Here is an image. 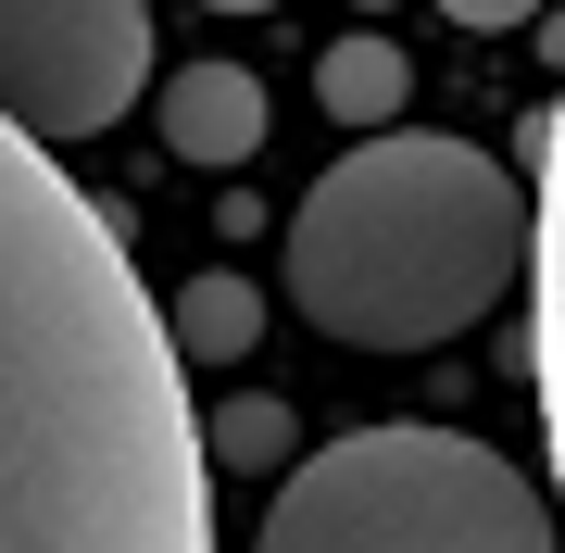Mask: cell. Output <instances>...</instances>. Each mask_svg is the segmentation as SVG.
I'll return each mask as SVG.
<instances>
[{
	"label": "cell",
	"instance_id": "1",
	"mask_svg": "<svg viewBox=\"0 0 565 553\" xmlns=\"http://www.w3.org/2000/svg\"><path fill=\"white\" fill-rule=\"evenodd\" d=\"M0 553H214L163 302L25 126H0Z\"/></svg>",
	"mask_w": 565,
	"mask_h": 553
},
{
	"label": "cell",
	"instance_id": "2",
	"mask_svg": "<svg viewBox=\"0 0 565 553\" xmlns=\"http://www.w3.org/2000/svg\"><path fill=\"white\" fill-rule=\"evenodd\" d=\"M527 265V189L478 139L364 126L289 214V302L352 352H440Z\"/></svg>",
	"mask_w": 565,
	"mask_h": 553
},
{
	"label": "cell",
	"instance_id": "3",
	"mask_svg": "<svg viewBox=\"0 0 565 553\" xmlns=\"http://www.w3.org/2000/svg\"><path fill=\"white\" fill-rule=\"evenodd\" d=\"M252 553H565L541 478L465 428H352L289 453Z\"/></svg>",
	"mask_w": 565,
	"mask_h": 553
},
{
	"label": "cell",
	"instance_id": "4",
	"mask_svg": "<svg viewBox=\"0 0 565 553\" xmlns=\"http://www.w3.org/2000/svg\"><path fill=\"white\" fill-rule=\"evenodd\" d=\"M151 0H0V126L102 139L151 102Z\"/></svg>",
	"mask_w": 565,
	"mask_h": 553
},
{
	"label": "cell",
	"instance_id": "5",
	"mask_svg": "<svg viewBox=\"0 0 565 553\" xmlns=\"http://www.w3.org/2000/svg\"><path fill=\"white\" fill-rule=\"evenodd\" d=\"M527 365H541V428H553V529H565V88L541 114V189H527Z\"/></svg>",
	"mask_w": 565,
	"mask_h": 553
},
{
	"label": "cell",
	"instance_id": "6",
	"mask_svg": "<svg viewBox=\"0 0 565 553\" xmlns=\"http://www.w3.org/2000/svg\"><path fill=\"white\" fill-rule=\"evenodd\" d=\"M151 126L177 164H252L264 151V76L252 63H177L151 88Z\"/></svg>",
	"mask_w": 565,
	"mask_h": 553
},
{
	"label": "cell",
	"instance_id": "7",
	"mask_svg": "<svg viewBox=\"0 0 565 553\" xmlns=\"http://www.w3.org/2000/svg\"><path fill=\"white\" fill-rule=\"evenodd\" d=\"M163 340H177V365H252V340H264V289L239 265H202L163 302Z\"/></svg>",
	"mask_w": 565,
	"mask_h": 553
},
{
	"label": "cell",
	"instance_id": "8",
	"mask_svg": "<svg viewBox=\"0 0 565 553\" xmlns=\"http://www.w3.org/2000/svg\"><path fill=\"white\" fill-rule=\"evenodd\" d=\"M315 102L340 114L352 139H364V126H403V102H415V63L390 51L377 25H352V39H327V51H315Z\"/></svg>",
	"mask_w": 565,
	"mask_h": 553
},
{
	"label": "cell",
	"instance_id": "9",
	"mask_svg": "<svg viewBox=\"0 0 565 553\" xmlns=\"http://www.w3.org/2000/svg\"><path fill=\"white\" fill-rule=\"evenodd\" d=\"M189 440H202V466H289V453H302L289 403H264V390H239V403H189Z\"/></svg>",
	"mask_w": 565,
	"mask_h": 553
},
{
	"label": "cell",
	"instance_id": "10",
	"mask_svg": "<svg viewBox=\"0 0 565 553\" xmlns=\"http://www.w3.org/2000/svg\"><path fill=\"white\" fill-rule=\"evenodd\" d=\"M440 13H452V25H478V39H490V25H527L541 0H440Z\"/></svg>",
	"mask_w": 565,
	"mask_h": 553
},
{
	"label": "cell",
	"instance_id": "11",
	"mask_svg": "<svg viewBox=\"0 0 565 553\" xmlns=\"http://www.w3.org/2000/svg\"><path fill=\"white\" fill-rule=\"evenodd\" d=\"M202 13H277V0H202Z\"/></svg>",
	"mask_w": 565,
	"mask_h": 553
}]
</instances>
